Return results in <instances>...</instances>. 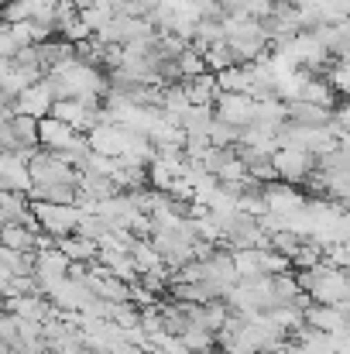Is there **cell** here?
<instances>
[{
  "label": "cell",
  "mask_w": 350,
  "mask_h": 354,
  "mask_svg": "<svg viewBox=\"0 0 350 354\" xmlns=\"http://www.w3.org/2000/svg\"><path fill=\"white\" fill-rule=\"evenodd\" d=\"M31 214L38 221V231L52 237L62 234H76V224H79V210L76 203H45V200H31Z\"/></svg>",
  "instance_id": "obj_1"
},
{
  "label": "cell",
  "mask_w": 350,
  "mask_h": 354,
  "mask_svg": "<svg viewBox=\"0 0 350 354\" xmlns=\"http://www.w3.org/2000/svg\"><path fill=\"white\" fill-rule=\"evenodd\" d=\"M271 165H275L278 183L295 186V183H306V176L316 169V158H313L309 151L295 148V145H282V148L271 151Z\"/></svg>",
  "instance_id": "obj_2"
},
{
  "label": "cell",
  "mask_w": 350,
  "mask_h": 354,
  "mask_svg": "<svg viewBox=\"0 0 350 354\" xmlns=\"http://www.w3.org/2000/svg\"><path fill=\"white\" fill-rule=\"evenodd\" d=\"M52 118H59L62 124H69L72 131L86 134L93 124H100V107H86L79 97H62V100H52Z\"/></svg>",
  "instance_id": "obj_3"
},
{
  "label": "cell",
  "mask_w": 350,
  "mask_h": 354,
  "mask_svg": "<svg viewBox=\"0 0 350 354\" xmlns=\"http://www.w3.org/2000/svg\"><path fill=\"white\" fill-rule=\"evenodd\" d=\"M52 90H48V83L45 80H38V83H28L14 100H10V111L14 114H28V118H45L48 111H52Z\"/></svg>",
  "instance_id": "obj_4"
},
{
  "label": "cell",
  "mask_w": 350,
  "mask_h": 354,
  "mask_svg": "<svg viewBox=\"0 0 350 354\" xmlns=\"http://www.w3.org/2000/svg\"><path fill=\"white\" fill-rule=\"evenodd\" d=\"M213 118L227 120L233 127H247L254 120V100L247 93H220L213 100Z\"/></svg>",
  "instance_id": "obj_5"
},
{
  "label": "cell",
  "mask_w": 350,
  "mask_h": 354,
  "mask_svg": "<svg viewBox=\"0 0 350 354\" xmlns=\"http://www.w3.org/2000/svg\"><path fill=\"white\" fill-rule=\"evenodd\" d=\"M302 324L323 334H340L347 330V306H327V303H309L302 310Z\"/></svg>",
  "instance_id": "obj_6"
},
{
  "label": "cell",
  "mask_w": 350,
  "mask_h": 354,
  "mask_svg": "<svg viewBox=\"0 0 350 354\" xmlns=\"http://www.w3.org/2000/svg\"><path fill=\"white\" fill-rule=\"evenodd\" d=\"M285 111H289V120L299 127H327L330 124V107H320V104L285 100Z\"/></svg>",
  "instance_id": "obj_7"
},
{
  "label": "cell",
  "mask_w": 350,
  "mask_h": 354,
  "mask_svg": "<svg viewBox=\"0 0 350 354\" xmlns=\"http://www.w3.org/2000/svg\"><path fill=\"white\" fill-rule=\"evenodd\" d=\"M295 100H306V104H320V107H330V111H333V107L340 104V97L333 93V86H330V83H327V80H323L320 73H313V76H309V80H306V83L299 86V97H295Z\"/></svg>",
  "instance_id": "obj_8"
},
{
  "label": "cell",
  "mask_w": 350,
  "mask_h": 354,
  "mask_svg": "<svg viewBox=\"0 0 350 354\" xmlns=\"http://www.w3.org/2000/svg\"><path fill=\"white\" fill-rule=\"evenodd\" d=\"M55 248L69 258V261H79V265H90V261H97V241H86V237H72V234H62L55 237Z\"/></svg>",
  "instance_id": "obj_9"
},
{
  "label": "cell",
  "mask_w": 350,
  "mask_h": 354,
  "mask_svg": "<svg viewBox=\"0 0 350 354\" xmlns=\"http://www.w3.org/2000/svg\"><path fill=\"white\" fill-rule=\"evenodd\" d=\"M182 90H186V100H189V104H213V100L220 97L213 73H200V76H193V80H182Z\"/></svg>",
  "instance_id": "obj_10"
},
{
  "label": "cell",
  "mask_w": 350,
  "mask_h": 354,
  "mask_svg": "<svg viewBox=\"0 0 350 354\" xmlns=\"http://www.w3.org/2000/svg\"><path fill=\"white\" fill-rule=\"evenodd\" d=\"M213 80H217V90L220 93H247L251 90V73H247V66H224L220 73H213Z\"/></svg>",
  "instance_id": "obj_11"
},
{
  "label": "cell",
  "mask_w": 350,
  "mask_h": 354,
  "mask_svg": "<svg viewBox=\"0 0 350 354\" xmlns=\"http://www.w3.org/2000/svg\"><path fill=\"white\" fill-rule=\"evenodd\" d=\"M127 254L134 258V268H137V275L141 272H151V268H162L165 261H162V254L155 251V244L148 241V237H134L130 241V248H127Z\"/></svg>",
  "instance_id": "obj_12"
},
{
  "label": "cell",
  "mask_w": 350,
  "mask_h": 354,
  "mask_svg": "<svg viewBox=\"0 0 350 354\" xmlns=\"http://www.w3.org/2000/svg\"><path fill=\"white\" fill-rule=\"evenodd\" d=\"M210 120H213V104H189V107L179 114V127H182L186 134H206Z\"/></svg>",
  "instance_id": "obj_13"
},
{
  "label": "cell",
  "mask_w": 350,
  "mask_h": 354,
  "mask_svg": "<svg viewBox=\"0 0 350 354\" xmlns=\"http://www.w3.org/2000/svg\"><path fill=\"white\" fill-rule=\"evenodd\" d=\"M35 227H24V224H3L0 227V244L3 248H14V251H31L35 248Z\"/></svg>",
  "instance_id": "obj_14"
},
{
  "label": "cell",
  "mask_w": 350,
  "mask_h": 354,
  "mask_svg": "<svg viewBox=\"0 0 350 354\" xmlns=\"http://www.w3.org/2000/svg\"><path fill=\"white\" fill-rule=\"evenodd\" d=\"M10 131L17 138V148H38V120L28 114H10Z\"/></svg>",
  "instance_id": "obj_15"
},
{
  "label": "cell",
  "mask_w": 350,
  "mask_h": 354,
  "mask_svg": "<svg viewBox=\"0 0 350 354\" xmlns=\"http://www.w3.org/2000/svg\"><path fill=\"white\" fill-rule=\"evenodd\" d=\"M179 341L186 344V351H189V354H210L213 348H217L213 334H210V330H203V327H193V324L179 334Z\"/></svg>",
  "instance_id": "obj_16"
},
{
  "label": "cell",
  "mask_w": 350,
  "mask_h": 354,
  "mask_svg": "<svg viewBox=\"0 0 350 354\" xmlns=\"http://www.w3.org/2000/svg\"><path fill=\"white\" fill-rule=\"evenodd\" d=\"M175 69H179L182 80H193V76H200V73H210L206 62H203V55H200L193 45H186V48L175 55ZM182 80H179V83H182Z\"/></svg>",
  "instance_id": "obj_17"
},
{
  "label": "cell",
  "mask_w": 350,
  "mask_h": 354,
  "mask_svg": "<svg viewBox=\"0 0 350 354\" xmlns=\"http://www.w3.org/2000/svg\"><path fill=\"white\" fill-rule=\"evenodd\" d=\"M237 134H240V127H233L227 120H210V127H206V138H210V145H217V148H233L237 145Z\"/></svg>",
  "instance_id": "obj_18"
},
{
  "label": "cell",
  "mask_w": 350,
  "mask_h": 354,
  "mask_svg": "<svg viewBox=\"0 0 350 354\" xmlns=\"http://www.w3.org/2000/svg\"><path fill=\"white\" fill-rule=\"evenodd\" d=\"M203 62H206V69L210 73H220L224 66H231V48H227V41L224 38H217V41H210L206 48H203Z\"/></svg>",
  "instance_id": "obj_19"
},
{
  "label": "cell",
  "mask_w": 350,
  "mask_h": 354,
  "mask_svg": "<svg viewBox=\"0 0 350 354\" xmlns=\"http://www.w3.org/2000/svg\"><path fill=\"white\" fill-rule=\"evenodd\" d=\"M271 292H275V299H278V303H292V296L299 292V282H295L292 268H289V272L271 275Z\"/></svg>",
  "instance_id": "obj_20"
},
{
  "label": "cell",
  "mask_w": 350,
  "mask_h": 354,
  "mask_svg": "<svg viewBox=\"0 0 350 354\" xmlns=\"http://www.w3.org/2000/svg\"><path fill=\"white\" fill-rule=\"evenodd\" d=\"M302 244V234H295V231H275L271 241H268V248L271 251H278V254H285V258H292V251Z\"/></svg>",
  "instance_id": "obj_21"
},
{
  "label": "cell",
  "mask_w": 350,
  "mask_h": 354,
  "mask_svg": "<svg viewBox=\"0 0 350 354\" xmlns=\"http://www.w3.org/2000/svg\"><path fill=\"white\" fill-rule=\"evenodd\" d=\"M244 176H247V165L237 158V151L217 169V183H233V179H244Z\"/></svg>",
  "instance_id": "obj_22"
},
{
  "label": "cell",
  "mask_w": 350,
  "mask_h": 354,
  "mask_svg": "<svg viewBox=\"0 0 350 354\" xmlns=\"http://www.w3.org/2000/svg\"><path fill=\"white\" fill-rule=\"evenodd\" d=\"M14 52H17V45H14V38H10V28L0 21V55H3V59H10Z\"/></svg>",
  "instance_id": "obj_23"
},
{
  "label": "cell",
  "mask_w": 350,
  "mask_h": 354,
  "mask_svg": "<svg viewBox=\"0 0 350 354\" xmlns=\"http://www.w3.org/2000/svg\"><path fill=\"white\" fill-rule=\"evenodd\" d=\"M107 354H148L144 348H137V344H114Z\"/></svg>",
  "instance_id": "obj_24"
},
{
  "label": "cell",
  "mask_w": 350,
  "mask_h": 354,
  "mask_svg": "<svg viewBox=\"0 0 350 354\" xmlns=\"http://www.w3.org/2000/svg\"><path fill=\"white\" fill-rule=\"evenodd\" d=\"M0 354H10V344H3V341H0Z\"/></svg>",
  "instance_id": "obj_25"
},
{
  "label": "cell",
  "mask_w": 350,
  "mask_h": 354,
  "mask_svg": "<svg viewBox=\"0 0 350 354\" xmlns=\"http://www.w3.org/2000/svg\"><path fill=\"white\" fill-rule=\"evenodd\" d=\"M76 354H97V351H93V348H79Z\"/></svg>",
  "instance_id": "obj_26"
},
{
  "label": "cell",
  "mask_w": 350,
  "mask_h": 354,
  "mask_svg": "<svg viewBox=\"0 0 350 354\" xmlns=\"http://www.w3.org/2000/svg\"><path fill=\"white\" fill-rule=\"evenodd\" d=\"M0 310H3V296H0Z\"/></svg>",
  "instance_id": "obj_27"
},
{
  "label": "cell",
  "mask_w": 350,
  "mask_h": 354,
  "mask_svg": "<svg viewBox=\"0 0 350 354\" xmlns=\"http://www.w3.org/2000/svg\"><path fill=\"white\" fill-rule=\"evenodd\" d=\"M0 21H3V10H0Z\"/></svg>",
  "instance_id": "obj_28"
}]
</instances>
